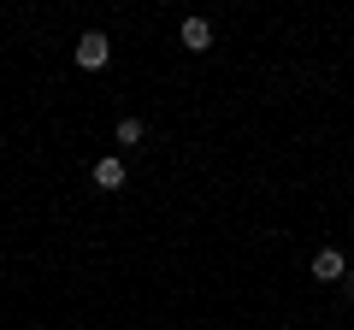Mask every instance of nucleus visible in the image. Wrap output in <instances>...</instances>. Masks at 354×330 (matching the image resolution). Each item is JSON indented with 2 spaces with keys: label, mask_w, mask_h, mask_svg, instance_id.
Returning <instances> with one entry per match:
<instances>
[{
  "label": "nucleus",
  "mask_w": 354,
  "mask_h": 330,
  "mask_svg": "<svg viewBox=\"0 0 354 330\" xmlns=\"http://www.w3.org/2000/svg\"><path fill=\"white\" fill-rule=\"evenodd\" d=\"M118 142L136 148V142H142V118H118Z\"/></svg>",
  "instance_id": "39448f33"
},
{
  "label": "nucleus",
  "mask_w": 354,
  "mask_h": 330,
  "mask_svg": "<svg viewBox=\"0 0 354 330\" xmlns=\"http://www.w3.org/2000/svg\"><path fill=\"white\" fill-rule=\"evenodd\" d=\"M342 289H348V295H354V271H348V278H342Z\"/></svg>",
  "instance_id": "423d86ee"
},
{
  "label": "nucleus",
  "mask_w": 354,
  "mask_h": 330,
  "mask_svg": "<svg viewBox=\"0 0 354 330\" xmlns=\"http://www.w3.org/2000/svg\"><path fill=\"white\" fill-rule=\"evenodd\" d=\"M106 59H113V48H106V36H101V30H88V36L77 41V65H83V71H101Z\"/></svg>",
  "instance_id": "f257e3e1"
},
{
  "label": "nucleus",
  "mask_w": 354,
  "mask_h": 330,
  "mask_svg": "<svg viewBox=\"0 0 354 330\" xmlns=\"http://www.w3.org/2000/svg\"><path fill=\"white\" fill-rule=\"evenodd\" d=\"M183 48L207 53V48H213V24H207V18H183Z\"/></svg>",
  "instance_id": "7ed1b4c3"
},
{
  "label": "nucleus",
  "mask_w": 354,
  "mask_h": 330,
  "mask_svg": "<svg viewBox=\"0 0 354 330\" xmlns=\"http://www.w3.org/2000/svg\"><path fill=\"white\" fill-rule=\"evenodd\" d=\"M313 278H319V283L348 278V266H342V254H337V248H319V254H313Z\"/></svg>",
  "instance_id": "f03ea898"
},
{
  "label": "nucleus",
  "mask_w": 354,
  "mask_h": 330,
  "mask_svg": "<svg viewBox=\"0 0 354 330\" xmlns=\"http://www.w3.org/2000/svg\"><path fill=\"white\" fill-rule=\"evenodd\" d=\"M95 189H124V159H95Z\"/></svg>",
  "instance_id": "20e7f679"
}]
</instances>
